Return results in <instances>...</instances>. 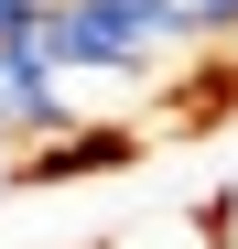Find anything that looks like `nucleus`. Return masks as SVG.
Returning a JSON list of instances; mask_svg holds the SVG:
<instances>
[{
	"mask_svg": "<svg viewBox=\"0 0 238 249\" xmlns=\"http://www.w3.org/2000/svg\"><path fill=\"white\" fill-rule=\"evenodd\" d=\"M0 195H11V141H0Z\"/></svg>",
	"mask_w": 238,
	"mask_h": 249,
	"instance_id": "1",
	"label": "nucleus"
}]
</instances>
